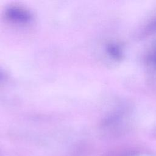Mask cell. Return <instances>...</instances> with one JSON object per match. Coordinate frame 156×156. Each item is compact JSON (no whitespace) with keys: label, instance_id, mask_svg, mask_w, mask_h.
I'll use <instances>...</instances> for the list:
<instances>
[{"label":"cell","instance_id":"obj_1","mask_svg":"<svg viewBox=\"0 0 156 156\" xmlns=\"http://www.w3.org/2000/svg\"><path fill=\"white\" fill-rule=\"evenodd\" d=\"M7 16L11 20L21 22L26 21L30 18V15L28 12L17 7L9 9L7 12Z\"/></svg>","mask_w":156,"mask_h":156}]
</instances>
